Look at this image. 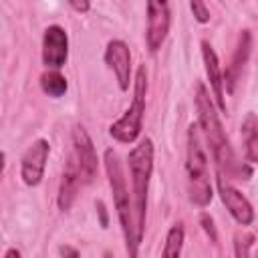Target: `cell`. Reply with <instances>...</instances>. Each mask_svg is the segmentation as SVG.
Instances as JSON below:
<instances>
[{
  "label": "cell",
  "mask_w": 258,
  "mask_h": 258,
  "mask_svg": "<svg viewBox=\"0 0 258 258\" xmlns=\"http://www.w3.org/2000/svg\"><path fill=\"white\" fill-rule=\"evenodd\" d=\"M196 107H198V119H200V127L204 131V137L212 149V155L220 167V171H226V175L230 177H242L248 179L252 175V169L246 165H240L234 149L228 141V135L220 123V117L216 113V107L210 99L208 89L198 83V95H196Z\"/></svg>",
  "instance_id": "obj_1"
},
{
  "label": "cell",
  "mask_w": 258,
  "mask_h": 258,
  "mask_svg": "<svg viewBox=\"0 0 258 258\" xmlns=\"http://www.w3.org/2000/svg\"><path fill=\"white\" fill-rule=\"evenodd\" d=\"M105 171H107V177H109L115 210L119 214L121 230H123V236H125L127 254H129V258H139V244H141L143 236H139V232H137L133 202L129 198V189H127V181H125V175H123V167H121L119 155L113 149L105 151Z\"/></svg>",
  "instance_id": "obj_2"
},
{
  "label": "cell",
  "mask_w": 258,
  "mask_h": 258,
  "mask_svg": "<svg viewBox=\"0 0 258 258\" xmlns=\"http://www.w3.org/2000/svg\"><path fill=\"white\" fill-rule=\"evenodd\" d=\"M129 173L133 183V212H135V226L139 236H143L145 226V212H147V189L149 179L153 173V141L145 137L139 145H135L129 155Z\"/></svg>",
  "instance_id": "obj_3"
},
{
  "label": "cell",
  "mask_w": 258,
  "mask_h": 258,
  "mask_svg": "<svg viewBox=\"0 0 258 258\" xmlns=\"http://www.w3.org/2000/svg\"><path fill=\"white\" fill-rule=\"evenodd\" d=\"M185 169H187V194L189 200L200 206L206 208L212 202V185H210V177H208V159L200 141V129L198 125H189L187 129V161H185Z\"/></svg>",
  "instance_id": "obj_4"
},
{
  "label": "cell",
  "mask_w": 258,
  "mask_h": 258,
  "mask_svg": "<svg viewBox=\"0 0 258 258\" xmlns=\"http://www.w3.org/2000/svg\"><path fill=\"white\" fill-rule=\"evenodd\" d=\"M145 95H147V73H145V64H141L137 69L135 75V89H133V101L129 105V109L125 111V115L115 121L109 127V135L121 143H133L141 129H143V115H145Z\"/></svg>",
  "instance_id": "obj_5"
},
{
  "label": "cell",
  "mask_w": 258,
  "mask_h": 258,
  "mask_svg": "<svg viewBox=\"0 0 258 258\" xmlns=\"http://www.w3.org/2000/svg\"><path fill=\"white\" fill-rule=\"evenodd\" d=\"M73 147H75V161L79 167V175H81V183H91L97 177V167H99V159H97V151L95 145L89 137V133L85 131L83 125H75L73 127Z\"/></svg>",
  "instance_id": "obj_6"
},
{
  "label": "cell",
  "mask_w": 258,
  "mask_h": 258,
  "mask_svg": "<svg viewBox=\"0 0 258 258\" xmlns=\"http://www.w3.org/2000/svg\"><path fill=\"white\" fill-rule=\"evenodd\" d=\"M169 6L163 0H149L147 2V28H145V42L151 52L159 50L167 32H169Z\"/></svg>",
  "instance_id": "obj_7"
},
{
  "label": "cell",
  "mask_w": 258,
  "mask_h": 258,
  "mask_svg": "<svg viewBox=\"0 0 258 258\" xmlns=\"http://www.w3.org/2000/svg\"><path fill=\"white\" fill-rule=\"evenodd\" d=\"M48 153H50V145H48L46 139H36L24 151L22 161H20V175H22V181L26 185L34 187V185H38L42 181Z\"/></svg>",
  "instance_id": "obj_8"
},
{
  "label": "cell",
  "mask_w": 258,
  "mask_h": 258,
  "mask_svg": "<svg viewBox=\"0 0 258 258\" xmlns=\"http://www.w3.org/2000/svg\"><path fill=\"white\" fill-rule=\"evenodd\" d=\"M216 183H218V194L224 202V206L228 208V212L232 214V218L240 224V226H250L254 222V210L252 204L236 189L228 183V179L224 177L222 171L216 173Z\"/></svg>",
  "instance_id": "obj_9"
},
{
  "label": "cell",
  "mask_w": 258,
  "mask_h": 258,
  "mask_svg": "<svg viewBox=\"0 0 258 258\" xmlns=\"http://www.w3.org/2000/svg\"><path fill=\"white\" fill-rule=\"evenodd\" d=\"M67 56H69V36L64 28L56 24L48 26L42 36V62L48 69L58 71L60 67H64Z\"/></svg>",
  "instance_id": "obj_10"
},
{
  "label": "cell",
  "mask_w": 258,
  "mask_h": 258,
  "mask_svg": "<svg viewBox=\"0 0 258 258\" xmlns=\"http://www.w3.org/2000/svg\"><path fill=\"white\" fill-rule=\"evenodd\" d=\"M105 62L115 73L119 89L127 91L129 79H131V50H129V46L123 40H111L105 48Z\"/></svg>",
  "instance_id": "obj_11"
},
{
  "label": "cell",
  "mask_w": 258,
  "mask_h": 258,
  "mask_svg": "<svg viewBox=\"0 0 258 258\" xmlns=\"http://www.w3.org/2000/svg\"><path fill=\"white\" fill-rule=\"evenodd\" d=\"M202 56H204V64H206V75L210 81V87L214 91V99L220 107V111H226V99H224V77L220 71V62H218V54L212 48V44L208 40H202Z\"/></svg>",
  "instance_id": "obj_12"
},
{
  "label": "cell",
  "mask_w": 258,
  "mask_h": 258,
  "mask_svg": "<svg viewBox=\"0 0 258 258\" xmlns=\"http://www.w3.org/2000/svg\"><path fill=\"white\" fill-rule=\"evenodd\" d=\"M250 48H252V36H250V30H242V32H240V36H238V44H236V50H234L232 62H230V64H228V69H226V81H224V83H226L228 93H232V91H234V85H236V81L240 79L244 64L248 62Z\"/></svg>",
  "instance_id": "obj_13"
},
{
  "label": "cell",
  "mask_w": 258,
  "mask_h": 258,
  "mask_svg": "<svg viewBox=\"0 0 258 258\" xmlns=\"http://www.w3.org/2000/svg\"><path fill=\"white\" fill-rule=\"evenodd\" d=\"M81 187V175H79V167H77V161L75 157L71 155L69 161H67V167L62 171V177H60V187H58V198H56V204L62 212L71 210L75 198H77V191Z\"/></svg>",
  "instance_id": "obj_14"
},
{
  "label": "cell",
  "mask_w": 258,
  "mask_h": 258,
  "mask_svg": "<svg viewBox=\"0 0 258 258\" xmlns=\"http://www.w3.org/2000/svg\"><path fill=\"white\" fill-rule=\"evenodd\" d=\"M242 133L246 143V157L250 163H256L258 161V123L254 113H248L246 119L242 121Z\"/></svg>",
  "instance_id": "obj_15"
},
{
  "label": "cell",
  "mask_w": 258,
  "mask_h": 258,
  "mask_svg": "<svg viewBox=\"0 0 258 258\" xmlns=\"http://www.w3.org/2000/svg\"><path fill=\"white\" fill-rule=\"evenodd\" d=\"M183 238H185V232H183V226L181 224H173L165 236V244H163V252H161V258H179L181 254V246H183Z\"/></svg>",
  "instance_id": "obj_16"
},
{
  "label": "cell",
  "mask_w": 258,
  "mask_h": 258,
  "mask_svg": "<svg viewBox=\"0 0 258 258\" xmlns=\"http://www.w3.org/2000/svg\"><path fill=\"white\" fill-rule=\"evenodd\" d=\"M67 79L58 71H46L40 77V89L48 97H62L67 93Z\"/></svg>",
  "instance_id": "obj_17"
},
{
  "label": "cell",
  "mask_w": 258,
  "mask_h": 258,
  "mask_svg": "<svg viewBox=\"0 0 258 258\" xmlns=\"http://www.w3.org/2000/svg\"><path fill=\"white\" fill-rule=\"evenodd\" d=\"M252 244H254V234H250V232H238L234 236V252H236V258H250Z\"/></svg>",
  "instance_id": "obj_18"
},
{
  "label": "cell",
  "mask_w": 258,
  "mask_h": 258,
  "mask_svg": "<svg viewBox=\"0 0 258 258\" xmlns=\"http://www.w3.org/2000/svg\"><path fill=\"white\" fill-rule=\"evenodd\" d=\"M189 8H191V12L200 24H206L210 20V10L206 8L204 2H189Z\"/></svg>",
  "instance_id": "obj_19"
},
{
  "label": "cell",
  "mask_w": 258,
  "mask_h": 258,
  "mask_svg": "<svg viewBox=\"0 0 258 258\" xmlns=\"http://www.w3.org/2000/svg\"><path fill=\"white\" fill-rule=\"evenodd\" d=\"M202 226H204V230H206V234L210 236V240L216 244L218 242V236H216V228H214V220L208 216V214H202Z\"/></svg>",
  "instance_id": "obj_20"
},
{
  "label": "cell",
  "mask_w": 258,
  "mask_h": 258,
  "mask_svg": "<svg viewBox=\"0 0 258 258\" xmlns=\"http://www.w3.org/2000/svg\"><path fill=\"white\" fill-rule=\"evenodd\" d=\"M58 252H60V256H62V258H79V250H77V248H73V246H69V244L60 246V248H58Z\"/></svg>",
  "instance_id": "obj_21"
},
{
  "label": "cell",
  "mask_w": 258,
  "mask_h": 258,
  "mask_svg": "<svg viewBox=\"0 0 258 258\" xmlns=\"http://www.w3.org/2000/svg\"><path fill=\"white\" fill-rule=\"evenodd\" d=\"M97 212H99V216H101V226L107 228L109 220H107V212H105V204H103V202H97Z\"/></svg>",
  "instance_id": "obj_22"
},
{
  "label": "cell",
  "mask_w": 258,
  "mask_h": 258,
  "mask_svg": "<svg viewBox=\"0 0 258 258\" xmlns=\"http://www.w3.org/2000/svg\"><path fill=\"white\" fill-rule=\"evenodd\" d=\"M69 4H71V8H75L77 12H87V10L91 8V4H89V2H75V0H71Z\"/></svg>",
  "instance_id": "obj_23"
},
{
  "label": "cell",
  "mask_w": 258,
  "mask_h": 258,
  "mask_svg": "<svg viewBox=\"0 0 258 258\" xmlns=\"http://www.w3.org/2000/svg\"><path fill=\"white\" fill-rule=\"evenodd\" d=\"M4 258H20V252H18L16 248H10V250L4 254Z\"/></svg>",
  "instance_id": "obj_24"
},
{
  "label": "cell",
  "mask_w": 258,
  "mask_h": 258,
  "mask_svg": "<svg viewBox=\"0 0 258 258\" xmlns=\"http://www.w3.org/2000/svg\"><path fill=\"white\" fill-rule=\"evenodd\" d=\"M2 171H4V153L0 151V177H2Z\"/></svg>",
  "instance_id": "obj_25"
},
{
  "label": "cell",
  "mask_w": 258,
  "mask_h": 258,
  "mask_svg": "<svg viewBox=\"0 0 258 258\" xmlns=\"http://www.w3.org/2000/svg\"><path fill=\"white\" fill-rule=\"evenodd\" d=\"M103 258H113V256H111V254H109V252H107V254H105V256H103Z\"/></svg>",
  "instance_id": "obj_26"
}]
</instances>
